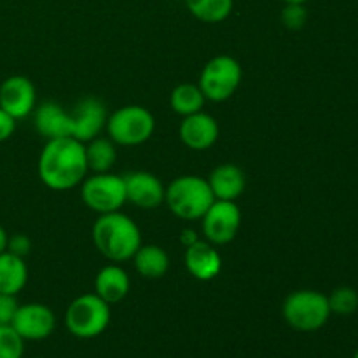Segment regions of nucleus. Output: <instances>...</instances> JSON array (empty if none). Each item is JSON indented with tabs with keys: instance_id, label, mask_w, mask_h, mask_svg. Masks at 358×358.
Segmentation results:
<instances>
[{
	"instance_id": "32",
	"label": "nucleus",
	"mask_w": 358,
	"mask_h": 358,
	"mask_svg": "<svg viewBox=\"0 0 358 358\" xmlns=\"http://www.w3.org/2000/svg\"><path fill=\"white\" fill-rule=\"evenodd\" d=\"M285 3H306L308 0H283Z\"/></svg>"
},
{
	"instance_id": "15",
	"label": "nucleus",
	"mask_w": 358,
	"mask_h": 358,
	"mask_svg": "<svg viewBox=\"0 0 358 358\" xmlns=\"http://www.w3.org/2000/svg\"><path fill=\"white\" fill-rule=\"evenodd\" d=\"M184 261L189 275L194 276L199 282H210L219 276L220 269H222L220 254L208 241L198 240L196 243L185 247Z\"/></svg>"
},
{
	"instance_id": "13",
	"label": "nucleus",
	"mask_w": 358,
	"mask_h": 358,
	"mask_svg": "<svg viewBox=\"0 0 358 358\" xmlns=\"http://www.w3.org/2000/svg\"><path fill=\"white\" fill-rule=\"evenodd\" d=\"M122 178L126 187V201L133 203L138 208L152 210L164 201L166 189L156 175L149 171H131Z\"/></svg>"
},
{
	"instance_id": "14",
	"label": "nucleus",
	"mask_w": 358,
	"mask_h": 358,
	"mask_svg": "<svg viewBox=\"0 0 358 358\" xmlns=\"http://www.w3.org/2000/svg\"><path fill=\"white\" fill-rule=\"evenodd\" d=\"M180 140L192 150H206L219 138V122L206 112L185 115L180 122Z\"/></svg>"
},
{
	"instance_id": "33",
	"label": "nucleus",
	"mask_w": 358,
	"mask_h": 358,
	"mask_svg": "<svg viewBox=\"0 0 358 358\" xmlns=\"http://www.w3.org/2000/svg\"><path fill=\"white\" fill-rule=\"evenodd\" d=\"M353 358H358V350H357V353H355V355H353Z\"/></svg>"
},
{
	"instance_id": "20",
	"label": "nucleus",
	"mask_w": 358,
	"mask_h": 358,
	"mask_svg": "<svg viewBox=\"0 0 358 358\" xmlns=\"http://www.w3.org/2000/svg\"><path fill=\"white\" fill-rule=\"evenodd\" d=\"M133 262L136 271L147 280L163 278L170 268V257L157 245H142L133 255Z\"/></svg>"
},
{
	"instance_id": "10",
	"label": "nucleus",
	"mask_w": 358,
	"mask_h": 358,
	"mask_svg": "<svg viewBox=\"0 0 358 358\" xmlns=\"http://www.w3.org/2000/svg\"><path fill=\"white\" fill-rule=\"evenodd\" d=\"M107 108L98 98H84L69 112L70 136L86 143L107 126Z\"/></svg>"
},
{
	"instance_id": "3",
	"label": "nucleus",
	"mask_w": 358,
	"mask_h": 358,
	"mask_svg": "<svg viewBox=\"0 0 358 358\" xmlns=\"http://www.w3.org/2000/svg\"><path fill=\"white\" fill-rule=\"evenodd\" d=\"M164 201L178 219L201 220L215 198L206 178L198 175H182L166 187Z\"/></svg>"
},
{
	"instance_id": "4",
	"label": "nucleus",
	"mask_w": 358,
	"mask_h": 358,
	"mask_svg": "<svg viewBox=\"0 0 358 358\" xmlns=\"http://www.w3.org/2000/svg\"><path fill=\"white\" fill-rule=\"evenodd\" d=\"M283 318L292 329L301 332H315L331 318V308L325 294L317 290H296L285 299Z\"/></svg>"
},
{
	"instance_id": "6",
	"label": "nucleus",
	"mask_w": 358,
	"mask_h": 358,
	"mask_svg": "<svg viewBox=\"0 0 358 358\" xmlns=\"http://www.w3.org/2000/svg\"><path fill=\"white\" fill-rule=\"evenodd\" d=\"M156 121L142 105H126L107 119L108 136L114 143L135 147L145 143L154 135Z\"/></svg>"
},
{
	"instance_id": "31",
	"label": "nucleus",
	"mask_w": 358,
	"mask_h": 358,
	"mask_svg": "<svg viewBox=\"0 0 358 358\" xmlns=\"http://www.w3.org/2000/svg\"><path fill=\"white\" fill-rule=\"evenodd\" d=\"M7 241H9V234H7L6 229L0 226V254L7 250Z\"/></svg>"
},
{
	"instance_id": "19",
	"label": "nucleus",
	"mask_w": 358,
	"mask_h": 358,
	"mask_svg": "<svg viewBox=\"0 0 358 358\" xmlns=\"http://www.w3.org/2000/svg\"><path fill=\"white\" fill-rule=\"evenodd\" d=\"M28 282V268L23 257L2 252L0 254V294L17 296Z\"/></svg>"
},
{
	"instance_id": "9",
	"label": "nucleus",
	"mask_w": 358,
	"mask_h": 358,
	"mask_svg": "<svg viewBox=\"0 0 358 358\" xmlns=\"http://www.w3.org/2000/svg\"><path fill=\"white\" fill-rule=\"evenodd\" d=\"M201 222L208 243L226 245L236 238L241 224V212L234 201L215 199L201 217Z\"/></svg>"
},
{
	"instance_id": "18",
	"label": "nucleus",
	"mask_w": 358,
	"mask_h": 358,
	"mask_svg": "<svg viewBox=\"0 0 358 358\" xmlns=\"http://www.w3.org/2000/svg\"><path fill=\"white\" fill-rule=\"evenodd\" d=\"M34 124L35 129L48 140L70 136L69 112L55 101H45L34 112Z\"/></svg>"
},
{
	"instance_id": "26",
	"label": "nucleus",
	"mask_w": 358,
	"mask_h": 358,
	"mask_svg": "<svg viewBox=\"0 0 358 358\" xmlns=\"http://www.w3.org/2000/svg\"><path fill=\"white\" fill-rule=\"evenodd\" d=\"M308 13L304 3H287L282 13V21L289 30H301L306 24Z\"/></svg>"
},
{
	"instance_id": "28",
	"label": "nucleus",
	"mask_w": 358,
	"mask_h": 358,
	"mask_svg": "<svg viewBox=\"0 0 358 358\" xmlns=\"http://www.w3.org/2000/svg\"><path fill=\"white\" fill-rule=\"evenodd\" d=\"M31 250V241L27 234H13L7 241V252L17 255V257H27Z\"/></svg>"
},
{
	"instance_id": "17",
	"label": "nucleus",
	"mask_w": 358,
	"mask_h": 358,
	"mask_svg": "<svg viewBox=\"0 0 358 358\" xmlns=\"http://www.w3.org/2000/svg\"><path fill=\"white\" fill-rule=\"evenodd\" d=\"M94 290H96L94 294L107 304L121 303L129 292L128 273L117 264L105 266L94 278Z\"/></svg>"
},
{
	"instance_id": "27",
	"label": "nucleus",
	"mask_w": 358,
	"mask_h": 358,
	"mask_svg": "<svg viewBox=\"0 0 358 358\" xmlns=\"http://www.w3.org/2000/svg\"><path fill=\"white\" fill-rule=\"evenodd\" d=\"M17 304L16 296H9V294H0V325H10L16 315Z\"/></svg>"
},
{
	"instance_id": "2",
	"label": "nucleus",
	"mask_w": 358,
	"mask_h": 358,
	"mask_svg": "<svg viewBox=\"0 0 358 358\" xmlns=\"http://www.w3.org/2000/svg\"><path fill=\"white\" fill-rule=\"evenodd\" d=\"M93 241L108 261L124 262L133 259L142 247V234L135 220L119 210L98 217L93 226Z\"/></svg>"
},
{
	"instance_id": "30",
	"label": "nucleus",
	"mask_w": 358,
	"mask_h": 358,
	"mask_svg": "<svg viewBox=\"0 0 358 358\" xmlns=\"http://www.w3.org/2000/svg\"><path fill=\"white\" fill-rule=\"evenodd\" d=\"M180 241H182V243L185 245V247H189V245H192V243H196V241H198V236H196L194 231L185 229V231H184V234H182Z\"/></svg>"
},
{
	"instance_id": "8",
	"label": "nucleus",
	"mask_w": 358,
	"mask_h": 358,
	"mask_svg": "<svg viewBox=\"0 0 358 358\" xmlns=\"http://www.w3.org/2000/svg\"><path fill=\"white\" fill-rule=\"evenodd\" d=\"M80 196L87 208L100 215L119 212L126 203L124 178L110 171L93 173V177L83 180Z\"/></svg>"
},
{
	"instance_id": "16",
	"label": "nucleus",
	"mask_w": 358,
	"mask_h": 358,
	"mask_svg": "<svg viewBox=\"0 0 358 358\" xmlns=\"http://www.w3.org/2000/svg\"><path fill=\"white\" fill-rule=\"evenodd\" d=\"M206 180L212 189L213 198L219 201H236L247 187L243 170L233 163L219 164Z\"/></svg>"
},
{
	"instance_id": "25",
	"label": "nucleus",
	"mask_w": 358,
	"mask_h": 358,
	"mask_svg": "<svg viewBox=\"0 0 358 358\" xmlns=\"http://www.w3.org/2000/svg\"><path fill=\"white\" fill-rule=\"evenodd\" d=\"M24 341L10 325H0V358H21Z\"/></svg>"
},
{
	"instance_id": "5",
	"label": "nucleus",
	"mask_w": 358,
	"mask_h": 358,
	"mask_svg": "<svg viewBox=\"0 0 358 358\" xmlns=\"http://www.w3.org/2000/svg\"><path fill=\"white\" fill-rule=\"evenodd\" d=\"M110 324V304L96 294H83L70 303L65 315V325L79 339H93L105 332Z\"/></svg>"
},
{
	"instance_id": "1",
	"label": "nucleus",
	"mask_w": 358,
	"mask_h": 358,
	"mask_svg": "<svg viewBox=\"0 0 358 358\" xmlns=\"http://www.w3.org/2000/svg\"><path fill=\"white\" fill-rule=\"evenodd\" d=\"M87 173L86 147L83 142L63 136L51 138L38 156V177L52 191L77 187Z\"/></svg>"
},
{
	"instance_id": "7",
	"label": "nucleus",
	"mask_w": 358,
	"mask_h": 358,
	"mask_svg": "<svg viewBox=\"0 0 358 358\" xmlns=\"http://www.w3.org/2000/svg\"><path fill=\"white\" fill-rule=\"evenodd\" d=\"M241 66L233 56L220 55L210 59L199 76V90L203 91L206 100L226 101L236 93L241 83Z\"/></svg>"
},
{
	"instance_id": "22",
	"label": "nucleus",
	"mask_w": 358,
	"mask_h": 358,
	"mask_svg": "<svg viewBox=\"0 0 358 358\" xmlns=\"http://www.w3.org/2000/svg\"><path fill=\"white\" fill-rule=\"evenodd\" d=\"M205 94L199 90V86L194 84H178L173 91H171L170 96V105L173 108L175 114L178 115H191L196 112H201L205 107Z\"/></svg>"
},
{
	"instance_id": "11",
	"label": "nucleus",
	"mask_w": 358,
	"mask_h": 358,
	"mask_svg": "<svg viewBox=\"0 0 358 358\" xmlns=\"http://www.w3.org/2000/svg\"><path fill=\"white\" fill-rule=\"evenodd\" d=\"M10 327L23 341H42L55 332L56 317L45 304L28 303L17 308Z\"/></svg>"
},
{
	"instance_id": "12",
	"label": "nucleus",
	"mask_w": 358,
	"mask_h": 358,
	"mask_svg": "<svg viewBox=\"0 0 358 358\" xmlns=\"http://www.w3.org/2000/svg\"><path fill=\"white\" fill-rule=\"evenodd\" d=\"M35 86L24 76H10L0 84V108L14 119H24L35 110Z\"/></svg>"
},
{
	"instance_id": "23",
	"label": "nucleus",
	"mask_w": 358,
	"mask_h": 358,
	"mask_svg": "<svg viewBox=\"0 0 358 358\" xmlns=\"http://www.w3.org/2000/svg\"><path fill=\"white\" fill-rule=\"evenodd\" d=\"M185 6L203 23H220L231 14L234 0H185Z\"/></svg>"
},
{
	"instance_id": "21",
	"label": "nucleus",
	"mask_w": 358,
	"mask_h": 358,
	"mask_svg": "<svg viewBox=\"0 0 358 358\" xmlns=\"http://www.w3.org/2000/svg\"><path fill=\"white\" fill-rule=\"evenodd\" d=\"M117 152H115L114 142L110 138H93L87 142L86 147V163L87 170L93 173H107L115 164Z\"/></svg>"
},
{
	"instance_id": "24",
	"label": "nucleus",
	"mask_w": 358,
	"mask_h": 358,
	"mask_svg": "<svg viewBox=\"0 0 358 358\" xmlns=\"http://www.w3.org/2000/svg\"><path fill=\"white\" fill-rule=\"evenodd\" d=\"M331 313L348 317L358 310V292L352 287H338L332 290L331 296H327Z\"/></svg>"
},
{
	"instance_id": "29",
	"label": "nucleus",
	"mask_w": 358,
	"mask_h": 358,
	"mask_svg": "<svg viewBox=\"0 0 358 358\" xmlns=\"http://www.w3.org/2000/svg\"><path fill=\"white\" fill-rule=\"evenodd\" d=\"M16 129V119L7 114L3 108H0V143L9 140Z\"/></svg>"
}]
</instances>
